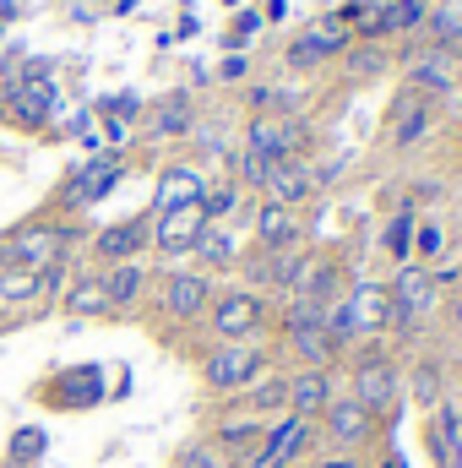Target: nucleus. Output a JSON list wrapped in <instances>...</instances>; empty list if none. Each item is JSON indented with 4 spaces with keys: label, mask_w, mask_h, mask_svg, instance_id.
Masks as SVG:
<instances>
[{
    "label": "nucleus",
    "mask_w": 462,
    "mask_h": 468,
    "mask_svg": "<svg viewBox=\"0 0 462 468\" xmlns=\"http://www.w3.org/2000/svg\"><path fill=\"white\" fill-rule=\"evenodd\" d=\"M386 294H392V333H408L419 316H430L441 305V278L419 261H403L397 278L386 283Z\"/></svg>",
    "instance_id": "f257e3e1"
},
{
    "label": "nucleus",
    "mask_w": 462,
    "mask_h": 468,
    "mask_svg": "<svg viewBox=\"0 0 462 468\" xmlns=\"http://www.w3.org/2000/svg\"><path fill=\"white\" fill-rule=\"evenodd\" d=\"M353 398L375 420H397V409H403V370L375 349L359 354V365H353Z\"/></svg>",
    "instance_id": "f03ea898"
},
{
    "label": "nucleus",
    "mask_w": 462,
    "mask_h": 468,
    "mask_svg": "<svg viewBox=\"0 0 462 468\" xmlns=\"http://www.w3.org/2000/svg\"><path fill=\"white\" fill-rule=\"evenodd\" d=\"M261 365H267V349H256V344H218L207 354L202 376H207L213 392H245V387L261 381Z\"/></svg>",
    "instance_id": "7ed1b4c3"
},
{
    "label": "nucleus",
    "mask_w": 462,
    "mask_h": 468,
    "mask_svg": "<svg viewBox=\"0 0 462 468\" xmlns=\"http://www.w3.org/2000/svg\"><path fill=\"white\" fill-rule=\"evenodd\" d=\"M71 229H22L0 245V267H27V272H49L66 261Z\"/></svg>",
    "instance_id": "20e7f679"
},
{
    "label": "nucleus",
    "mask_w": 462,
    "mask_h": 468,
    "mask_svg": "<svg viewBox=\"0 0 462 468\" xmlns=\"http://www.w3.org/2000/svg\"><path fill=\"white\" fill-rule=\"evenodd\" d=\"M310 441H316V425H310V420H299V414H278V420L261 431V447H256V458H250L245 468H289Z\"/></svg>",
    "instance_id": "39448f33"
},
{
    "label": "nucleus",
    "mask_w": 462,
    "mask_h": 468,
    "mask_svg": "<svg viewBox=\"0 0 462 468\" xmlns=\"http://www.w3.org/2000/svg\"><path fill=\"white\" fill-rule=\"evenodd\" d=\"M261 322H267V305H261V294H250V289L218 294V305H213V333H218L224 344H250V338L261 333Z\"/></svg>",
    "instance_id": "423d86ee"
},
{
    "label": "nucleus",
    "mask_w": 462,
    "mask_h": 468,
    "mask_svg": "<svg viewBox=\"0 0 462 468\" xmlns=\"http://www.w3.org/2000/svg\"><path fill=\"white\" fill-rule=\"evenodd\" d=\"M375 425H381V420H375L353 392H338V398L321 409V436H327L332 447H359V441H370Z\"/></svg>",
    "instance_id": "0eeeda50"
},
{
    "label": "nucleus",
    "mask_w": 462,
    "mask_h": 468,
    "mask_svg": "<svg viewBox=\"0 0 462 468\" xmlns=\"http://www.w3.org/2000/svg\"><path fill=\"white\" fill-rule=\"evenodd\" d=\"M202 229H207V213H202V202H191V207H169V213H158L152 239H158L163 256H185V250H196Z\"/></svg>",
    "instance_id": "6e6552de"
},
{
    "label": "nucleus",
    "mask_w": 462,
    "mask_h": 468,
    "mask_svg": "<svg viewBox=\"0 0 462 468\" xmlns=\"http://www.w3.org/2000/svg\"><path fill=\"white\" fill-rule=\"evenodd\" d=\"M99 398H104V370L99 365H77V370H66L44 387V403H55V409H93Z\"/></svg>",
    "instance_id": "1a4fd4ad"
},
{
    "label": "nucleus",
    "mask_w": 462,
    "mask_h": 468,
    "mask_svg": "<svg viewBox=\"0 0 462 468\" xmlns=\"http://www.w3.org/2000/svg\"><path fill=\"white\" fill-rule=\"evenodd\" d=\"M299 147H305L299 120H272V115L250 120V153H261V158H272V164H289Z\"/></svg>",
    "instance_id": "9d476101"
},
{
    "label": "nucleus",
    "mask_w": 462,
    "mask_h": 468,
    "mask_svg": "<svg viewBox=\"0 0 462 468\" xmlns=\"http://www.w3.org/2000/svg\"><path fill=\"white\" fill-rule=\"evenodd\" d=\"M5 99H11V115L22 120V125H44V120H49V110H55V88H49L44 66H27Z\"/></svg>",
    "instance_id": "9b49d317"
},
{
    "label": "nucleus",
    "mask_w": 462,
    "mask_h": 468,
    "mask_svg": "<svg viewBox=\"0 0 462 468\" xmlns=\"http://www.w3.org/2000/svg\"><path fill=\"white\" fill-rule=\"evenodd\" d=\"M343 305H348V316H353V338L392 327V294H386V283H353L343 294Z\"/></svg>",
    "instance_id": "f8f14e48"
},
{
    "label": "nucleus",
    "mask_w": 462,
    "mask_h": 468,
    "mask_svg": "<svg viewBox=\"0 0 462 468\" xmlns=\"http://www.w3.org/2000/svg\"><path fill=\"white\" fill-rule=\"evenodd\" d=\"M343 44H348V22H343V16H327V22H316L305 38H294V44H289V66L310 71V66H321L327 55H338Z\"/></svg>",
    "instance_id": "ddd939ff"
},
{
    "label": "nucleus",
    "mask_w": 462,
    "mask_h": 468,
    "mask_svg": "<svg viewBox=\"0 0 462 468\" xmlns=\"http://www.w3.org/2000/svg\"><path fill=\"white\" fill-rule=\"evenodd\" d=\"M430 120H436V104L425 93H414V88L397 93V104H392V147H419Z\"/></svg>",
    "instance_id": "4468645a"
},
{
    "label": "nucleus",
    "mask_w": 462,
    "mask_h": 468,
    "mask_svg": "<svg viewBox=\"0 0 462 468\" xmlns=\"http://www.w3.org/2000/svg\"><path fill=\"white\" fill-rule=\"evenodd\" d=\"M213 305V283L202 278V272H174L169 283H163V311L174 316V322H191V316H202Z\"/></svg>",
    "instance_id": "2eb2a0df"
},
{
    "label": "nucleus",
    "mask_w": 462,
    "mask_h": 468,
    "mask_svg": "<svg viewBox=\"0 0 462 468\" xmlns=\"http://www.w3.org/2000/svg\"><path fill=\"white\" fill-rule=\"evenodd\" d=\"M332 398H338V392H332V376H327V370H294V376H289V414L321 420V409H327Z\"/></svg>",
    "instance_id": "dca6fc26"
},
{
    "label": "nucleus",
    "mask_w": 462,
    "mask_h": 468,
    "mask_svg": "<svg viewBox=\"0 0 462 468\" xmlns=\"http://www.w3.org/2000/svg\"><path fill=\"white\" fill-rule=\"evenodd\" d=\"M147 239H152V218H125V224L99 234V256L104 261H136Z\"/></svg>",
    "instance_id": "f3484780"
},
{
    "label": "nucleus",
    "mask_w": 462,
    "mask_h": 468,
    "mask_svg": "<svg viewBox=\"0 0 462 468\" xmlns=\"http://www.w3.org/2000/svg\"><path fill=\"white\" fill-rule=\"evenodd\" d=\"M267 191H272V202H278V207H305V202H310V191H316V175H310L299 158H289V164H278V169H272Z\"/></svg>",
    "instance_id": "a211bd4d"
},
{
    "label": "nucleus",
    "mask_w": 462,
    "mask_h": 468,
    "mask_svg": "<svg viewBox=\"0 0 462 468\" xmlns=\"http://www.w3.org/2000/svg\"><path fill=\"white\" fill-rule=\"evenodd\" d=\"M256 239H261V250H294V245H299V218H294V207L267 202V207L256 213Z\"/></svg>",
    "instance_id": "6ab92c4d"
},
{
    "label": "nucleus",
    "mask_w": 462,
    "mask_h": 468,
    "mask_svg": "<svg viewBox=\"0 0 462 468\" xmlns=\"http://www.w3.org/2000/svg\"><path fill=\"white\" fill-rule=\"evenodd\" d=\"M120 180V158H93L71 186H66V202H77V207H88V202H99L104 191H115Z\"/></svg>",
    "instance_id": "aec40b11"
},
{
    "label": "nucleus",
    "mask_w": 462,
    "mask_h": 468,
    "mask_svg": "<svg viewBox=\"0 0 462 468\" xmlns=\"http://www.w3.org/2000/svg\"><path fill=\"white\" fill-rule=\"evenodd\" d=\"M289 349L299 354L305 370H327L338 359V344L327 338V327H289Z\"/></svg>",
    "instance_id": "412c9836"
},
{
    "label": "nucleus",
    "mask_w": 462,
    "mask_h": 468,
    "mask_svg": "<svg viewBox=\"0 0 462 468\" xmlns=\"http://www.w3.org/2000/svg\"><path fill=\"white\" fill-rule=\"evenodd\" d=\"M202 197H207V186H202L196 169H169V175L158 180V213H169V207H191V202H202Z\"/></svg>",
    "instance_id": "4be33fe9"
},
{
    "label": "nucleus",
    "mask_w": 462,
    "mask_h": 468,
    "mask_svg": "<svg viewBox=\"0 0 462 468\" xmlns=\"http://www.w3.org/2000/svg\"><path fill=\"white\" fill-rule=\"evenodd\" d=\"M142 283H147L142 261H115V267L104 272V294H110V311H120V305H136Z\"/></svg>",
    "instance_id": "5701e85b"
},
{
    "label": "nucleus",
    "mask_w": 462,
    "mask_h": 468,
    "mask_svg": "<svg viewBox=\"0 0 462 468\" xmlns=\"http://www.w3.org/2000/svg\"><path fill=\"white\" fill-rule=\"evenodd\" d=\"M408 88H414V93H425V99H430V93L441 99V93L452 88V66H446V55H441V49H430V55L408 71Z\"/></svg>",
    "instance_id": "b1692460"
},
{
    "label": "nucleus",
    "mask_w": 462,
    "mask_h": 468,
    "mask_svg": "<svg viewBox=\"0 0 462 468\" xmlns=\"http://www.w3.org/2000/svg\"><path fill=\"white\" fill-rule=\"evenodd\" d=\"M403 392H408L419 409H436V403H441V370H436L430 359H419L414 376H403Z\"/></svg>",
    "instance_id": "393cba45"
},
{
    "label": "nucleus",
    "mask_w": 462,
    "mask_h": 468,
    "mask_svg": "<svg viewBox=\"0 0 462 468\" xmlns=\"http://www.w3.org/2000/svg\"><path fill=\"white\" fill-rule=\"evenodd\" d=\"M66 311H77V316H104V311H110L104 278H82V283H71V294H66Z\"/></svg>",
    "instance_id": "a878e982"
},
{
    "label": "nucleus",
    "mask_w": 462,
    "mask_h": 468,
    "mask_svg": "<svg viewBox=\"0 0 462 468\" xmlns=\"http://www.w3.org/2000/svg\"><path fill=\"white\" fill-rule=\"evenodd\" d=\"M261 431H267V425H224V431H218V452L250 463V458H256V447H261Z\"/></svg>",
    "instance_id": "bb28decb"
},
{
    "label": "nucleus",
    "mask_w": 462,
    "mask_h": 468,
    "mask_svg": "<svg viewBox=\"0 0 462 468\" xmlns=\"http://www.w3.org/2000/svg\"><path fill=\"white\" fill-rule=\"evenodd\" d=\"M250 409L267 420V414H289V376H272V381H261L256 392H250Z\"/></svg>",
    "instance_id": "cd10ccee"
},
{
    "label": "nucleus",
    "mask_w": 462,
    "mask_h": 468,
    "mask_svg": "<svg viewBox=\"0 0 462 468\" xmlns=\"http://www.w3.org/2000/svg\"><path fill=\"white\" fill-rule=\"evenodd\" d=\"M180 131H191V104L174 93V99H163V110L152 115V136H180Z\"/></svg>",
    "instance_id": "c85d7f7f"
},
{
    "label": "nucleus",
    "mask_w": 462,
    "mask_h": 468,
    "mask_svg": "<svg viewBox=\"0 0 462 468\" xmlns=\"http://www.w3.org/2000/svg\"><path fill=\"white\" fill-rule=\"evenodd\" d=\"M196 256H202L207 267H229V261H234V239L224 229H213V224H207L202 239H196Z\"/></svg>",
    "instance_id": "c756f323"
},
{
    "label": "nucleus",
    "mask_w": 462,
    "mask_h": 468,
    "mask_svg": "<svg viewBox=\"0 0 462 468\" xmlns=\"http://www.w3.org/2000/svg\"><path fill=\"white\" fill-rule=\"evenodd\" d=\"M38 452H44V431H38V425H22V431L11 436V463L33 468V463H38Z\"/></svg>",
    "instance_id": "7c9ffc66"
},
{
    "label": "nucleus",
    "mask_w": 462,
    "mask_h": 468,
    "mask_svg": "<svg viewBox=\"0 0 462 468\" xmlns=\"http://www.w3.org/2000/svg\"><path fill=\"white\" fill-rule=\"evenodd\" d=\"M386 250H392L397 261L414 256V213H392V224H386Z\"/></svg>",
    "instance_id": "2f4dec72"
},
{
    "label": "nucleus",
    "mask_w": 462,
    "mask_h": 468,
    "mask_svg": "<svg viewBox=\"0 0 462 468\" xmlns=\"http://www.w3.org/2000/svg\"><path fill=\"white\" fill-rule=\"evenodd\" d=\"M174 468H229V458L218 452V441H191V447L174 458Z\"/></svg>",
    "instance_id": "473e14b6"
},
{
    "label": "nucleus",
    "mask_w": 462,
    "mask_h": 468,
    "mask_svg": "<svg viewBox=\"0 0 462 468\" xmlns=\"http://www.w3.org/2000/svg\"><path fill=\"white\" fill-rule=\"evenodd\" d=\"M272 169H278L272 158H261V153H250V147L239 153V180H245V186H261V191H267V180H272Z\"/></svg>",
    "instance_id": "72a5a7b5"
},
{
    "label": "nucleus",
    "mask_w": 462,
    "mask_h": 468,
    "mask_svg": "<svg viewBox=\"0 0 462 468\" xmlns=\"http://www.w3.org/2000/svg\"><path fill=\"white\" fill-rule=\"evenodd\" d=\"M430 33H436V49L446 55V49L462 38V22L452 16V11H430Z\"/></svg>",
    "instance_id": "f704fd0d"
},
{
    "label": "nucleus",
    "mask_w": 462,
    "mask_h": 468,
    "mask_svg": "<svg viewBox=\"0 0 462 468\" xmlns=\"http://www.w3.org/2000/svg\"><path fill=\"white\" fill-rule=\"evenodd\" d=\"M425 447H430L436 468H452V447H446V431H441V420H436V414H430V425H425Z\"/></svg>",
    "instance_id": "c9c22d12"
},
{
    "label": "nucleus",
    "mask_w": 462,
    "mask_h": 468,
    "mask_svg": "<svg viewBox=\"0 0 462 468\" xmlns=\"http://www.w3.org/2000/svg\"><path fill=\"white\" fill-rule=\"evenodd\" d=\"M441 245H446V229L441 224H414V250L419 256H441Z\"/></svg>",
    "instance_id": "e433bc0d"
},
{
    "label": "nucleus",
    "mask_w": 462,
    "mask_h": 468,
    "mask_svg": "<svg viewBox=\"0 0 462 468\" xmlns=\"http://www.w3.org/2000/svg\"><path fill=\"white\" fill-rule=\"evenodd\" d=\"M229 207H234V186H218V191H207V197H202V213H207V224H213V218H224Z\"/></svg>",
    "instance_id": "4c0bfd02"
},
{
    "label": "nucleus",
    "mask_w": 462,
    "mask_h": 468,
    "mask_svg": "<svg viewBox=\"0 0 462 468\" xmlns=\"http://www.w3.org/2000/svg\"><path fill=\"white\" fill-rule=\"evenodd\" d=\"M104 110H115V120H131V115H136V110H142V104H136L131 93H120V99H110Z\"/></svg>",
    "instance_id": "58836bf2"
},
{
    "label": "nucleus",
    "mask_w": 462,
    "mask_h": 468,
    "mask_svg": "<svg viewBox=\"0 0 462 468\" xmlns=\"http://www.w3.org/2000/svg\"><path fill=\"white\" fill-rule=\"evenodd\" d=\"M224 77H229V82H239V77H245V60H239V55H234V60H224Z\"/></svg>",
    "instance_id": "ea45409f"
},
{
    "label": "nucleus",
    "mask_w": 462,
    "mask_h": 468,
    "mask_svg": "<svg viewBox=\"0 0 462 468\" xmlns=\"http://www.w3.org/2000/svg\"><path fill=\"white\" fill-rule=\"evenodd\" d=\"M316 468H359L353 458H327V463H316Z\"/></svg>",
    "instance_id": "a19ab883"
},
{
    "label": "nucleus",
    "mask_w": 462,
    "mask_h": 468,
    "mask_svg": "<svg viewBox=\"0 0 462 468\" xmlns=\"http://www.w3.org/2000/svg\"><path fill=\"white\" fill-rule=\"evenodd\" d=\"M11 16H16V5H11V0H0V27H5Z\"/></svg>",
    "instance_id": "79ce46f5"
},
{
    "label": "nucleus",
    "mask_w": 462,
    "mask_h": 468,
    "mask_svg": "<svg viewBox=\"0 0 462 468\" xmlns=\"http://www.w3.org/2000/svg\"><path fill=\"white\" fill-rule=\"evenodd\" d=\"M457 88H462V77H457Z\"/></svg>",
    "instance_id": "37998d69"
}]
</instances>
